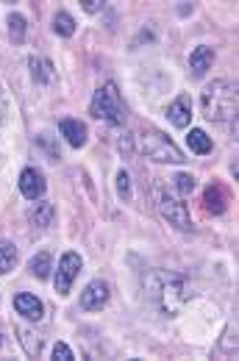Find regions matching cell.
Segmentation results:
<instances>
[{
    "mask_svg": "<svg viewBox=\"0 0 239 361\" xmlns=\"http://www.w3.org/2000/svg\"><path fill=\"white\" fill-rule=\"evenodd\" d=\"M203 203H206V209H209L212 214H223V212H226V192H223V186H220V183H212V186L203 192Z\"/></svg>",
    "mask_w": 239,
    "mask_h": 361,
    "instance_id": "4fadbf2b",
    "label": "cell"
},
{
    "mask_svg": "<svg viewBox=\"0 0 239 361\" xmlns=\"http://www.w3.org/2000/svg\"><path fill=\"white\" fill-rule=\"evenodd\" d=\"M137 150L153 159V161H164V164H184V153L178 150V145H173L161 131H142V134L134 139Z\"/></svg>",
    "mask_w": 239,
    "mask_h": 361,
    "instance_id": "3957f363",
    "label": "cell"
},
{
    "mask_svg": "<svg viewBox=\"0 0 239 361\" xmlns=\"http://www.w3.org/2000/svg\"><path fill=\"white\" fill-rule=\"evenodd\" d=\"M20 192L28 200H39L45 195V178H42V173L34 170V167H25L20 173Z\"/></svg>",
    "mask_w": 239,
    "mask_h": 361,
    "instance_id": "9c48e42d",
    "label": "cell"
},
{
    "mask_svg": "<svg viewBox=\"0 0 239 361\" xmlns=\"http://www.w3.org/2000/svg\"><path fill=\"white\" fill-rule=\"evenodd\" d=\"M73 359V350L67 348V342H56L53 345V361H70Z\"/></svg>",
    "mask_w": 239,
    "mask_h": 361,
    "instance_id": "cb8c5ba5",
    "label": "cell"
},
{
    "mask_svg": "<svg viewBox=\"0 0 239 361\" xmlns=\"http://www.w3.org/2000/svg\"><path fill=\"white\" fill-rule=\"evenodd\" d=\"M25 25H28V23H25L23 14H17V11L8 14V39H11L14 45H20V42L25 39Z\"/></svg>",
    "mask_w": 239,
    "mask_h": 361,
    "instance_id": "e0dca14e",
    "label": "cell"
},
{
    "mask_svg": "<svg viewBox=\"0 0 239 361\" xmlns=\"http://www.w3.org/2000/svg\"><path fill=\"white\" fill-rule=\"evenodd\" d=\"M28 67H31V75H34V81H37V84H48L50 81V64H42V61H39V59H31V61H28Z\"/></svg>",
    "mask_w": 239,
    "mask_h": 361,
    "instance_id": "44dd1931",
    "label": "cell"
},
{
    "mask_svg": "<svg viewBox=\"0 0 239 361\" xmlns=\"http://www.w3.org/2000/svg\"><path fill=\"white\" fill-rule=\"evenodd\" d=\"M145 292H147V300L153 303V309H159L164 317H176L187 303V286L173 272H150L145 278Z\"/></svg>",
    "mask_w": 239,
    "mask_h": 361,
    "instance_id": "6da1fadb",
    "label": "cell"
},
{
    "mask_svg": "<svg viewBox=\"0 0 239 361\" xmlns=\"http://www.w3.org/2000/svg\"><path fill=\"white\" fill-rule=\"evenodd\" d=\"M53 220H56L53 206H50V203H39L37 212H34V223H37L39 228H48V226H53Z\"/></svg>",
    "mask_w": 239,
    "mask_h": 361,
    "instance_id": "ffe728a7",
    "label": "cell"
},
{
    "mask_svg": "<svg viewBox=\"0 0 239 361\" xmlns=\"http://www.w3.org/2000/svg\"><path fill=\"white\" fill-rule=\"evenodd\" d=\"M170 183H173V189H176V197H184V195L195 192V178H192L190 173L173 176V178H170Z\"/></svg>",
    "mask_w": 239,
    "mask_h": 361,
    "instance_id": "d6986e66",
    "label": "cell"
},
{
    "mask_svg": "<svg viewBox=\"0 0 239 361\" xmlns=\"http://www.w3.org/2000/svg\"><path fill=\"white\" fill-rule=\"evenodd\" d=\"M117 192H120L123 200H131V176L125 170L117 173Z\"/></svg>",
    "mask_w": 239,
    "mask_h": 361,
    "instance_id": "603a6c76",
    "label": "cell"
},
{
    "mask_svg": "<svg viewBox=\"0 0 239 361\" xmlns=\"http://www.w3.org/2000/svg\"><path fill=\"white\" fill-rule=\"evenodd\" d=\"M0 117H3V97H0Z\"/></svg>",
    "mask_w": 239,
    "mask_h": 361,
    "instance_id": "4316f807",
    "label": "cell"
},
{
    "mask_svg": "<svg viewBox=\"0 0 239 361\" xmlns=\"http://www.w3.org/2000/svg\"><path fill=\"white\" fill-rule=\"evenodd\" d=\"M53 31H56L59 37H73V34H75V20H73V14H67L64 8L56 11V14H53Z\"/></svg>",
    "mask_w": 239,
    "mask_h": 361,
    "instance_id": "2e32d148",
    "label": "cell"
},
{
    "mask_svg": "<svg viewBox=\"0 0 239 361\" xmlns=\"http://www.w3.org/2000/svg\"><path fill=\"white\" fill-rule=\"evenodd\" d=\"M31 272L39 278V281H45L50 275V253L48 250H39L34 259H31Z\"/></svg>",
    "mask_w": 239,
    "mask_h": 361,
    "instance_id": "ac0fdd59",
    "label": "cell"
},
{
    "mask_svg": "<svg viewBox=\"0 0 239 361\" xmlns=\"http://www.w3.org/2000/svg\"><path fill=\"white\" fill-rule=\"evenodd\" d=\"M39 145H50L48 134H42V136H39ZM50 161H59V150H53V147H50Z\"/></svg>",
    "mask_w": 239,
    "mask_h": 361,
    "instance_id": "484cf974",
    "label": "cell"
},
{
    "mask_svg": "<svg viewBox=\"0 0 239 361\" xmlns=\"http://www.w3.org/2000/svg\"><path fill=\"white\" fill-rule=\"evenodd\" d=\"M59 131L67 139V145H73V147L87 145V126L81 120H59Z\"/></svg>",
    "mask_w": 239,
    "mask_h": 361,
    "instance_id": "8fae6325",
    "label": "cell"
},
{
    "mask_svg": "<svg viewBox=\"0 0 239 361\" xmlns=\"http://www.w3.org/2000/svg\"><path fill=\"white\" fill-rule=\"evenodd\" d=\"M156 206H159V212L173 223L176 228H181V231H192V223H190V214H187V206L181 203V197H176V195H167L164 189H156Z\"/></svg>",
    "mask_w": 239,
    "mask_h": 361,
    "instance_id": "5b68a950",
    "label": "cell"
},
{
    "mask_svg": "<svg viewBox=\"0 0 239 361\" xmlns=\"http://www.w3.org/2000/svg\"><path fill=\"white\" fill-rule=\"evenodd\" d=\"M90 114L95 120H106V123H123V100L114 84H103L95 92L92 103H90Z\"/></svg>",
    "mask_w": 239,
    "mask_h": 361,
    "instance_id": "277c9868",
    "label": "cell"
},
{
    "mask_svg": "<svg viewBox=\"0 0 239 361\" xmlns=\"http://www.w3.org/2000/svg\"><path fill=\"white\" fill-rule=\"evenodd\" d=\"M14 267H17V247L14 242L0 239V275H8Z\"/></svg>",
    "mask_w": 239,
    "mask_h": 361,
    "instance_id": "5bb4252c",
    "label": "cell"
},
{
    "mask_svg": "<svg viewBox=\"0 0 239 361\" xmlns=\"http://www.w3.org/2000/svg\"><path fill=\"white\" fill-rule=\"evenodd\" d=\"M109 303V283L106 281H92L87 283V289L81 292V306L87 312H100Z\"/></svg>",
    "mask_w": 239,
    "mask_h": 361,
    "instance_id": "52a82bcc",
    "label": "cell"
},
{
    "mask_svg": "<svg viewBox=\"0 0 239 361\" xmlns=\"http://www.w3.org/2000/svg\"><path fill=\"white\" fill-rule=\"evenodd\" d=\"M14 309H17V314H23L25 319H31V322H37V319L45 317V303L37 295H31V292L14 295Z\"/></svg>",
    "mask_w": 239,
    "mask_h": 361,
    "instance_id": "ba28073f",
    "label": "cell"
},
{
    "mask_svg": "<svg viewBox=\"0 0 239 361\" xmlns=\"http://www.w3.org/2000/svg\"><path fill=\"white\" fill-rule=\"evenodd\" d=\"M187 145H190L192 153H197V156H206V153H212V139H209V134L206 131H200V128H195V131H190V136H187Z\"/></svg>",
    "mask_w": 239,
    "mask_h": 361,
    "instance_id": "9a60e30c",
    "label": "cell"
},
{
    "mask_svg": "<svg viewBox=\"0 0 239 361\" xmlns=\"http://www.w3.org/2000/svg\"><path fill=\"white\" fill-rule=\"evenodd\" d=\"M84 267V262H81V256L78 253H64L61 259H59V267H56V292H61V295H67L70 289H73V283H75V278H78V272Z\"/></svg>",
    "mask_w": 239,
    "mask_h": 361,
    "instance_id": "8992f818",
    "label": "cell"
},
{
    "mask_svg": "<svg viewBox=\"0 0 239 361\" xmlns=\"http://www.w3.org/2000/svg\"><path fill=\"white\" fill-rule=\"evenodd\" d=\"M81 6H84L87 14H97V11H103L106 0H81Z\"/></svg>",
    "mask_w": 239,
    "mask_h": 361,
    "instance_id": "d4e9b609",
    "label": "cell"
},
{
    "mask_svg": "<svg viewBox=\"0 0 239 361\" xmlns=\"http://www.w3.org/2000/svg\"><path fill=\"white\" fill-rule=\"evenodd\" d=\"M200 111L212 123H228L237 111V84L228 78L209 81L200 92Z\"/></svg>",
    "mask_w": 239,
    "mask_h": 361,
    "instance_id": "7a4b0ae2",
    "label": "cell"
},
{
    "mask_svg": "<svg viewBox=\"0 0 239 361\" xmlns=\"http://www.w3.org/2000/svg\"><path fill=\"white\" fill-rule=\"evenodd\" d=\"M212 61H214V50H212V47L200 45V47H195V50H192L190 67H192V73H195V75H203V73L212 67Z\"/></svg>",
    "mask_w": 239,
    "mask_h": 361,
    "instance_id": "7c38bea8",
    "label": "cell"
},
{
    "mask_svg": "<svg viewBox=\"0 0 239 361\" xmlns=\"http://www.w3.org/2000/svg\"><path fill=\"white\" fill-rule=\"evenodd\" d=\"M20 342H25V350L31 356H39V336L34 331H20Z\"/></svg>",
    "mask_w": 239,
    "mask_h": 361,
    "instance_id": "7402d4cb",
    "label": "cell"
},
{
    "mask_svg": "<svg viewBox=\"0 0 239 361\" xmlns=\"http://www.w3.org/2000/svg\"><path fill=\"white\" fill-rule=\"evenodd\" d=\"M0 348H3V336H0Z\"/></svg>",
    "mask_w": 239,
    "mask_h": 361,
    "instance_id": "83f0119b",
    "label": "cell"
},
{
    "mask_svg": "<svg viewBox=\"0 0 239 361\" xmlns=\"http://www.w3.org/2000/svg\"><path fill=\"white\" fill-rule=\"evenodd\" d=\"M167 120H170V126H176V128H187L192 120V97L190 94H178L170 106H167Z\"/></svg>",
    "mask_w": 239,
    "mask_h": 361,
    "instance_id": "30bf717a",
    "label": "cell"
}]
</instances>
